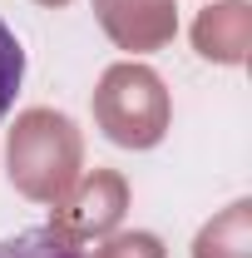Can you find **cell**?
Wrapping results in <instances>:
<instances>
[{
	"instance_id": "52a82bcc",
	"label": "cell",
	"mask_w": 252,
	"mask_h": 258,
	"mask_svg": "<svg viewBox=\"0 0 252 258\" xmlns=\"http://www.w3.org/2000/svg\"><path fill=\"white\" fill-rule=\"evenodd\" d=\"M0 258H84V253H79V243H69L55 228H25L0 243Z\"/></svg>"
},
{
	"instance_id": "ba28073f",
	"label": "cell",
	"mask_w": 252,
	"mask_h": 258,
	"mask_svg": "<svg viewBox=\"0 0 252 258\" xmlns=\"http://www.w3.org/2000/svg\"><path fill=\"white\" fill-rule=\"evenodd\" d=\"M20 80H25V50H20L15 30L0 20V114L15 104V95H20Z\"/></svg>"
},
{
	"instance_id": "7a4b0ae2",
	"label": "cell",
	"mask_w": 252,
	"mask_h": 258,
	"mask_svg": "<svg viewBox=\"0 0 252 258\" xmlns=\"http://www.w3.org/2000/svg\"><path fill=\"white\" fill-rule=\"evenodd\" d=\"M173 104L168 90L149 64L124 60L109 64L94 85V124L119 144V149H154L158 139L168 134Z\"/></svg>"
},
{
	"instance_id": "8992f818",
	"label": "cell",
	"mask_w": 252,
	"mask_h": 258,
	"mask_svg": "<svg viewBox=\"0 0 252 258\" xmlns=\"http://www.w3.org/2000/svg\"><path fill=\"white\" fill-rule=\"evenodd\" d=\"M193 258H252V199L227 204L218 219L198 228Z\"/></svg>"
},
{
	"instance_id": "277c9868",
	"label": "cell",
	"mask_w": 252,
	"mask_h": 258,
	"mask_svg": "<svg viewBox=\"0 0 252 258\" xmlns=\"http://www.w3.org/2000/svg\"><path fill=\"white\" fill-rule=\"evenodd\" d=\"M94 15L104 35L129 55L163 50L178 35V5L173 0H94Z\"/></svg>"
},
{
	"instance_id": "6da1fadb",
	"label": "cell",
	"mask_w": 252,
	"mask_h": 258,
	"mask_svg": "<svg viewBox=\"0 0 252 258\" xmlns=\"http://www.w3.org/2000/svg\"><path fill=\"white\" fill-rule=\"evenodd\" d=\"M84 164V139L60 109H25L5 134V174L35 204H60Z\"/></svg>"
},
{
	"instance_id": "5b68a950",
	"label": "cell",
	"mask_w": 252,
	"mask_h": 258,
	"mask_svg": "<svg viewBox=\"0 0 252 258\" xmlns=\"http://www.w3.org/2000/svg\"><path fill=\"white\" fill-rule=\"evenodd\" d=\"M193 50L213 64H242L252 50V5L247 0H218V5L198 10Z\"/></svg>"
},
{
	"instance_id": "3957f363",
	"label": "cell",
	"mask_w": 252,
	"mask_h": 258,
	"mask_svg": "<svg viewBox=\"0 0 252 258\" xmlns=\"http://www.w3.org/2000/svg\"><path fill=\"white\" fill-rule=\"evenodd\" d=\"M79 189H69L55 204V233H64L69 243H84V238H109L119 219L129 209V184L124 174L114 169H94L89 179H74Z\"/></svg>"
},
{
	"instance_id": "30bf717a",
	"label": "cell",
	"mask_w": 252,
	"mask_h": 258,
	"mask_svg": "<svg viewBox=\"0 0 252 258\" xmlns=\"http://www.w3.org/2000/svg\"><path fill=\"white\" fill-rule=\"evenodd\" d=\"M35 5H50V10H55V5H69V0H35Z\"/></svg>"
},
{
	"instance_id": "9c48e42d",
	"label": "cell",
	"mask_w": 252,
	"mask_h": 258,
	"mask_svg": "<svg viewBox=\"0 0 252 258\" xmlns=\"http://www.w3.org/2000/svg\"><path fill=\"white\" fill-rule=\"evenodd\" d=\"M94 258H168V248H163V238H158V233L134 228V233H114Z\"/></svg>"
}]
</instances>
